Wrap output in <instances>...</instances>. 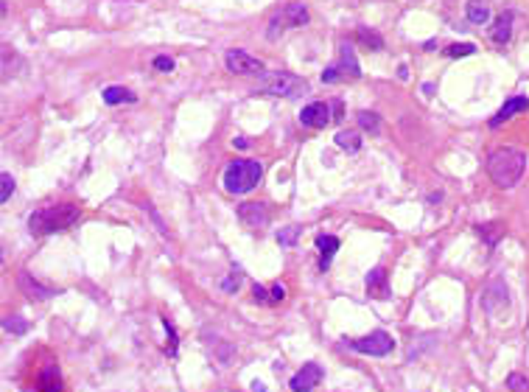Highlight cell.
Returning a JSON list of instances; mask_svg holds the SVG:
<instances>
[{
    "label": "cell",
    "instance_id": "cell-27",
    "mask_svg": "<svg viewBox=\"0 0 529 392\" xmlns=\"http://www.w3.org/2000/svg\"><path fill=\"white\" fill-rule=\"evenodd\" d=\"M507 386H510V392H529V381H526V375H521V373H512V375L507 378Z\"/></svg>",
    "mask_w": 529,
    "mask_h": 392
},
{
    "label": "cell",
    "instance_id": "cell-16",
    "mask_svg": "<svg viewBox=\"0 0 529 392\" xmlns=\"http://www.w3.org/2000/svg\"><path fill=\"white\" fill-rule=\"evenodd\" d=\"M37 392H62V378L56 367H45L37 375Z\"/></svg>",
    "mask_w": 529,
    "mask_h": 392
},
{
    "label": "cell",
    "instance_id": "cell-19",
    "mask_svg": "<svg viewBox=\"0 0 529 392\" xmlns=\"http://www.w3.org/2000/svg\"><path fill=\"white\" fill-rule=\"evenodd\" d=\"M101 98H104V104H123V101H135V93L126 87H107Z\"/></svg>",
    "mask_w": 529,
    "mask_h": 392
},
{
    "label": "cell",
    "instance_id": "cell-30",
    "mask_svg": "<svg viewBox=\"0 0 529 392\" xmlns=\"http://www.w3.org/2000/svg\"><path fill=\"white\" fill-rule=\"evenodd\" d=\"M339 76H345V73L339 71V64H330V68H325V71H322V82H325V84H330V82H337Z\"/></svg>",
    "mask_w": 529,
    "mask_h": 392
},
{
    "label": "cell",
    "instance_id": "cell-3",
    "mask_svg": "<svg viewBox=\"0 0 529 392\" xmlns=\"http://www.w3.org/2000/svg\"><path fill=\"white\" fill-rule=\"evenodd\" d=\"M255 93H269V96H283V98H303L308 93V82L286 73V71H263L255 79Z\"/></svg>",
    "mask_w": 529,
    "mask_h": 392
},
{
    "label": "cell",
    "instance_id": "cell-32",
    "mask_svg": "<svg viewBox=\"0 0 529 392\" xmlns=\"http://www.w3.org/2000/svg\"><path fill=\"white\" fill-rule=\"evenodd\" d=\"M283 297H286L283 283H275V286H272V300H283Z\"/></svg>",
    "mask_w": 529,
    "mask_h": 392
},
{
    "label": "cell",
    "instance_id": "cell-10",
    "mask_svg": "<svg viewBox=\"0 0 529 392\" xmlns=\"http://www.w3.org/2000/svg\"><path fill=\"white\" fill-rule=\"evenodd\" d=\"M238 216H241L244 224H249V227H267V222H269V208L260 205V202H244V205H238Z\"/></svg>",
    "mask_w": 529,
    "mask_h": 392
},
{
    "label": "cell",
    "instance_id": "cell-31",
    "mask_svg": "<svg viewBox=\"0 0 529 392\" xmlns=\"http://www.w3.org/2000/svg\"><path fill=\"white\" fill-rule=\"evenodd\" d=\"M252 294H255V300H263V303H269V300H272L263 286H255V289H252Z\"/></svg>",
    "mask_w": 529,
    "mask_h": 392
},
{
    "label": "cell",
    "instance_id": "cell-17",
    "mask_svg": "<svg viewBox=\"0 0 529 392\" xmlns=\"http://www.w3.org/2000/svg\"><path fill=\"white\" fill-rule=\"evenodd\" d=\"M17 280H20L23 292H26L28 297H34V300H48V297H53V294H56L53 289H42V286H39L37 280H31L26 272H20V275H17Z\"/></svg>",
    "mask_w": 529,
    "mask_h": 392
},
{
    "label": "cell",
    "instance_id": "cell-7",
    "mask_svg": "<svg viewBox=\"0 0 529 392\" xmlns=\"http://www.w3.org/2000/svg\"><path fill=\"white\" fill-rule=\"evenodd\" d=\"M224 64H227V71L230 73H238V76H260L263 73V62L249 56L246 51L241 48H230L224 53Z\"/></svg>",
    "mask_w": 529,
    "mask_h": 392
},
{
    "label": "cell",
    "instance_id": "cell-1",
    "mask_svg": "<svg viewBox=\"0 0 529 392\" xmlns=\"http://www.w3.org/2000/svg\"><path fill=\"white\" fill-rule=\"evenodd\" d=\"M526 168V152L515 146H499L487 157V174L499 188H512L518 185L521 174Z\"/></svg>",
    "mask_w": 529,
    "mask_h": 392
},
{
    "label": "cell",
    "instance_id": "cell-12",
    "mask_svg": "<svg viewBox=\"0 0 529 392\" xmlns=\"http://www.w3.org/2000/svg\"><path fill=\"white\" fill-rule=\"evenodd\" d=\"M339 71L345 73V76H350V79H359L361 76V68H359V62H356V51H353V45L350 42H342L339 45Z\"/></svg>",
    "mask_w": 529,
    "mask_h": 392
},
{
    "label": "cell",
    "instance_id": "cell-6",
    "mask_svg": "<svg viewBox=\"0 0 529 392\" xmlns=\"http://www.w3.org/2000/svg\"><path fill=\"white\" fill-rule=\"evenodd\" d=\"M350 348L361 356H389L395 350V339L386 334V331H373L370 337H361V339H353Z\"/></svg>",
    "mask_w": 529,
    "mask_h": 392
},
{
    "label": "cell",
    "instance_id": "cell-2",
    "mask_svg": "<svg viewBox=\"0 0 529 392\" xmlns=\"http://www.w3.org/2000/svg\"><path fill=\"white\" fill-rule=\"evenodd\" d=\"M76 219H79L76 205H53V208H42V211L31 213L28 216V230L34 235H51V233H59V230H68Z\"/></svg>",
    "mask_w": 529,
    "mask_h": 392
},
{
    "label": "cell",
    "instance_id": "cell-33",
    "mask_svg": "<svg viewBox=\"0 0 529 392\" xmlns=\"http://www.w3.org/2000/svg\"><path fill=\"white\" fill-rule=\"evenodd\" d=\"M224 292H227V294H233V292H238V280H233V278H227V280H224Z\"/></svg>",
    "mask_w": 529,
    "mask_h": 392
},
{
    "label": "cell",
    "instance_id": "cell-21",
    "mask_svg": "<svg viewBox=\"0 0 529 392\" xmlns=\"http://www.w3.org/2000/svg\"><path fill=\"white\" fill-rule=\"evenodd\" d=\"M337 146H342L345 152H359L361 149V135L359 132H337Z\"/></svg>",
    "mask_w": 529,
    "mask_h": 392
},
{
    "label": "cell",
    "instance_id": "cell-35",
    "mask_svg": "<svg viewBox=\"0 0 529 392\" xmlns=\"http://www.w3.org/2000/svg\"><path fill=\"white\" fill-rule=\"evenodd\" d=\"M235 146H238V149H246V146H249V141H246V138H235Z\"/></svg>",
    "mask_w": 529,
    "mask_h": 392
},
{
    "label": "cell",
    "instance_id": "cell-8",
    "mask_svg": "<svg viewBox=\"0 0 529 392\" xmlns=\"http://www.w3.org/2000/svg\"><path fill=\"white\" fill-rule=\"evenodd\" d=\"M330 121H334V107L330 101H311L308 107L300 109V123L308 126V129H325Z\"/></svg>",
    "mask_w": 529,
    "mask_h": 392
},
{
    "label": "cell",
    "instance_id": "cell-20",
    "mask_svg": "<svg viewBox=\"0 0 529 392\" xmlns=\"http://www.w3.org/2000/svg\"><path fill=\"white\" fill-rule=\"evenodd\" d=\"M356 123H359L361 129H367L370 135H378V132H381V118H378L375 112H367V109L359 112V115H356Z\"/></svg>",
    "mask_w": 529,
    "mask_h": 392
},
{
    "label": "cell",
    "instance_id": "cell-9",
    "mask_svg": "<svg viewBox=\"0 0 529 392\" xmlns=\"http://www.w3.org/2000/svg\"><path fill=\"white\" fill-rule=\"evenodd\" d=\"M319 381H322V367L316 362H308L297 370V375H292L289 386H292V392H311L319 386Z\"/></svg>",
    "mask_w": 529,
    "mask_h": 392
},
{
    "label": "cell",
    "instance_id": "cell-22",
    "mask_svg": "<svg viewBox=\"0 0 529 392\" xmlns=\"http://www.w3.org/2000/svg\"><path fill=\"white\" fill-rule=\"evenodd\" d=\"M356 34H359V39H361L370 51H381V48H384V39H381V34H378V31H370V28L359 26V31H356Z\"/></svg>",
    "mask_w": 529,
    "mask_h": 392
},
{
    "label": "cell",
    "instance_id": "cell-25",
    "mask_svg": "<svg viewBox=\"0 0 529 392\" xmlns=\"http://www.w3.org/2000/svg\"><path fill=\"white\" fill-rule=\"evenodd\" d=\"M3 328H6L9 334H26V331H28V322H26L23 317H6V319H3Z\"/></svg>",
    "mask_w": 529,
    "mask_h": 392
},
{
    "label": "cell",
    "instance_id": "cell-23",
    "mask_svg": "<svg viewBox=\"0 0 529 392\" xmlns=\"http://www.w3.org/2000/svg\"><path fill=\"white\" fill-rule=\"evenodd\" d=\"M476 233L487 241V247H496L504 230H501V224H476Z\"/></svg>",
    "mask_w": 529,
    "mask_h": 392
},
{
    "label": "cell",
    "instance_id": "cell-11",
    "mask_svg": "<svg viewBox=\"0 0 529 392\" xmlns=\"http://www.w3.org/2000/svg\"><path fill=\"white\" fill-rule=\"evenodd\" d=\"M529 109V98L526 96H512L510 101H504V107L490 118V129H499L504 121H510L512 115H518V112H526Z\"/></svg>",
    "mask_w": 529,
    "mask_h": 392
},
{
    "label": "cell",
    "instance_id": "cell-29",
    "mask_svg": "<svg viewBox=\"0 0 529 392\" xmlns=\"http://www.w3.org/2000/svg\"><path fill=\"white\" fill-rule=\"evenodd\" d=\"M174 64H177V62H174L171 56L163 53V56L154 59V71H160V73H171V71H174Z\"/></svg>",
    "mask_w": 529,
    "mask_h": 392
},
{
    "label": "cell",
    "instance_id": "cell-13",
    "mask_svg": "<svg viewBox=\"0 0 529 392\" xmlns=\"http://www.w3.org/2000/svg\"><path fill=\"white\" fill-rule=\"evenodd\" d=\"M316 249H319V269L322 272H328L330 269V258L337 255V249H339V238L337 235H316Z\"/></svg>",
    "mask_w": 529,
    "mask_h": 392
},
{
    "label": "cell",
    "instance_id": "cell-28",
    "mask_svg": "<svg viewBox=\"0 0 529 392\" xmlns=\"http://www.w3.org/2000/svg\"><path fill=\"white\" fill-rule=\"evenodd\" d=\"M471 53H476V48H474L471 42H462V45H448V48H445V56H471Z\"/></svg>",
    "mask_w": 529,
    "mask_h": 392
},
{
    "label": "cell",
    "instance_id": "cell-4",
    "mask_svg": "<svg viewBox=\"0 0 529 392\" xmlns=\"http://www.w3.org/2000/svg\"><path fill=\"white\" fill-rule=\"evenodd\" d=\"M263 177V166L258 160H233L224 168V190L227 193H249Z\"/></svg>",
    "mask_w": 529,
    "mask_h": 392
},
{
    "label": "cell",
    "instance_id": "cell-26",
    "mask_svg": "<svg viewBox=\"0 0 529 392\" xmlns=\"http://www.w3.org/2000/svg\"><path fill=\"white\" fill-rule=\"evenodd\" d=\"M297 235H300V227H297V224H292V227H283V230H278V241H280V247H294Z\"/></svg>",
    "mask_w": 529,
    "mask_h": 392
},
{
    "label": "cell",
    "instance_id": "cell-24",
    "mask_svg": "<svg viewBox=\"0 0 529 392\" xmlns=\"http://www.w3.org/2000/svg\"><path fill=\"white\" fill-rule=\"evenodd\" d=\"M12 193H15V179H12L9 171H3V174H0V202L6 205L12 199Z\"/></svg>",
    "mask_w": 529,
    "mask_h": 392
},
{
    "label": "cell",
    "instance_id": "cell-15",
    "mask_svg": "<svg viewBox=\"0 0 529 392\" xmlns=\"http://www.w3.org/2000/svg\"><path fill=\"white\" fill-rule=\"evenodd\" d=\"M512 20H515V15L512 12H501L499 15V20H496V26H493V31H490V39L493 42H510V37H512Z\"/></svg>",
    "mask_w": 529,
    "mask_h": 392
},
{
    "label": "cell",
    "instance_id": "cell-34",
    "mask_svg": "<svg viewBox=\"0 0 529 392\" xmlns=\"http://www.w3.org/2000/svg\"><path fill=\"white\" fill-rule=\"evenodd\" d=\"M252 392H267V384H260V381H252Z\"/></svg>",
    "mask_w": 529,
    "mask_h": 392
},
{
    "label": "cell",
    "instance_id": "cell-14",
    "mask_svg": "<svg viewBox=\"0 0 529 392\" xmlns=\"http://www.w3.org/2000/svg\"><path fill=\"white\" fill-rule=\"evenodd\" d=\"M367 294L375 300H386L389 297V286H386V272L384 269H373L367 275Z\"/></svg>",
    "mask_w": 529,
    "mask_h": 392
},
{
    "label": "cell",
    "instance_id": "cell-5",
    "mask_svg": "<svg viewBox=\"0 0 529 392\" xmlns=\"http://www.w3.org/2000/svg\"><path fill=\"white\" fill-rule=\"evenodd\" d=\"M308 23V9L303 3H286L283 9H278L269 20V28H267V39L275 42L280 39V34L286 28H297V26H305Z\"/></svg>",
    "mask_w": 529,
    "mask_h": 392
},
{
    "label": "cell",
    "instance_id": "cell-18",
    "mask_svg": "<svg viewBox=\"0 0 529 392\" xmlns=\"http://www.w3.org/2000/svg\"><path fill=\"white\" fill-rule=\"evenodd\" d=\"M465 15H468V20H471L474 26H485V23L490 20V9H487V3H482V0H471Z\"/></svg>",
    "mask_w": 529,
    "mask_h": 392
}]
</instances>
